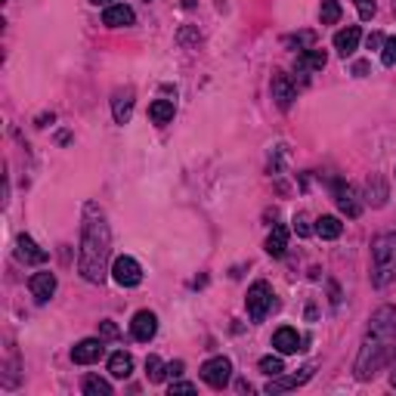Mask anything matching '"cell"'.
<instances>
[{
    "label": "cell",
    "mask_w": 396,
    "mask_h": 396,
    "mask_svg": "<svg viewBox=\"0 0 396 396\" xmlns=\"http://www.w3.org/2000/svg\"><path fill=\"white\" fill-rule=\"evenodd\" d=\"M229 378H232V362L226 360V356H214V360H207L202 365V381L207 387L223 390L226 384H229Z\"/></svg>",
    "instance_id": "cell-5"
},
{
    "label": "cell",
    "mask_w": 396,
    "mask_h": 396,
    "mask_svg": "<svg viewBox=\"0 0 396 396\" xmlns=\"http://www.w3.org/2000/svg\"><path fill=\"white\" fill-rule=\"evenodd\" d=\"M244 307H248V316L254 319V322H263L269 310L276 307V294H272L269 282H263V279L254 282V285L248 288V297H244Z\"/></svg>",
    "instance_id": "cell-4"
},
{
    "label": "cell",
    "mask_w": 396,
    "mask_h": 396,
    "mask_svg": "<svg viewBox=\"0 0 396 396\" xmlns=\"http://www.w3.org/2000/svg\"><path fill=\"white\" fill-rule=\"evenodd\" d=\"M360 37H362L360 25L344 28V31H337V34H335V50L347 59V56H353V53H356V46H360Z\"/></svg>",
    "instance_id": "cell-17"
},
{
    "label": "cell",
    "mask_w": 396,
    "mask_h": 396,
    "mask_svg": "<svg viewBox=\"0 0 396 396\" xmlns=\"http://www.w3.org/2000/svg\"><path fill=\"white\" fill-rule=\"evenodd\" d=\"M112 115H115L118 124H127L130 115H134V90L124 87V90H115L112 96Z\"/></svg>",
    "instance_id": "cell-15"
},
{
    "label": "cell",
    "mask_w": 396,
    "mask_h": 396,
    "mask_svg": "<svg viewBox=\"0 0 396 396\" xmlns=\"http://www.w3.org/2000/svg\"><path fill=\"white\" fill-rule=\"evenodd\" d=\"M288 248V229L285 226H276V229L269 232V239H267V254L269 257H282Z\"/></svg>",
    "instance_id": "cell-22"
},
{
    "label": "cell",
    "mask_w": 396,
    "mask_h": 396,
    "mask_svg": "<svg viewBox=\"0 0 396 396\" xmlns=\"http://www.w3.org/2000/svg\"><path fill=\"white\" fill-rule=\"evenodd\" d=\"M134 9H130L127 4H112L106 6V13H102V25H109V28H127V25H134Z\"/></svg>",
    "instance_id": "cell-16"
},
{
    "label": "cell",
    "mask_w": 396,
    "mask_h": 396,
    "mask_svg": "<svg viewBox=\"0 0 396 396\" xmlns=\"http://www.w3.org/2000/svg\"><path fill=\"white\" fill-rule=\"evenodd\" d=\"M158 332V316L149 313V310H139V313L134 316V322H130V335L137 337L139 344H149Z\"/></svg>",
    "instance_id": "cell-10"
},
{
    "label": "cell",
    "mask_w": 396,
    "mask_h": 396,
    "mask_svg": "<svg viewBox=\"0 0 396 396\" xmlns=\"http://www.w3.org/2000/svg\"><path fill=\"white\" fill-rule=\"evenodd\" d=\"M304 337L297 335V328H291V325H282L276 335H272V347L282 353V356H291V353H297V350H304Z\"/></svg>",
    "instance_id": "cell-12"
},
{
    "label": "cell",
    "mask_w": 396,
    "mask_h": 396,
    "mask_svg": "<svg viewBox=\"0 0 396 396\" xmlns=\"http://www.w3.org/2000/svg\"><path fill=\"white\" fill-rule=\"evenodd\" d=\"M282 44H285V46H297V50L304 53V50H313V46H316V34H313V31L288 34V37H282Z\"/></svg>",
    "instance_id": "cell-24"
},
{
    "label": "cell",
    "mask_w": 396,
    "mask_h": 396,
    "mask_svg": "<svg viewBox=\"0 0 396 396\" xmlns=\"http://www.w3.org/2000/svg\"><path fill=\"white\" fill-rule=\"evenodd\" d=\"M390 384H393V390H396V372L390 375Z\"/></svg>",
    "instance_id": "cell-37"
},
{
    "label": "cell",
    "mask_w": 396,
    "mask_h": 396,
    "mask_svg": "<svg viewBox=\"0 0 396 396\" xmlns=\"http://www.w3.org/2000/svg\"><path fill=\"white\" fill-rule=\"evenodd\" d=\"M356 4V9H360V19H375V13H378V6H375V0H353Z\"/></svg>",
    "instance_id": "cell-29"
},
{
    "label": "cell",
    "mask_w": 396,
    "mask_h": 396,
    "mask_svg": "<svg viewBox=\"0 0 396 396\" xmlns=\"http://www.w3.org/2000/svg\"><path fill=\"white\" fill-rule=\"evenodd\" d=\"M171 393H195V384H189V381H174L171 384Z\"/></svg>",
    "instance_id": "cell-32"
},
{
    "label": "cell",
    "mask_w": 396,
    "mask_h": 396,
    "mask_svg": "<svg viewBox=\"0 0 396 396\" xmlns=\"http://www.w3.org/2000/svg\"><path fill=\"white\" fill-rule=\"evenodd\" d=\"M337 19H341V4H337V0H322V6H319V22L335 25Z\"/></svg>",
    "instance_id": "cell-25"
},
{
    "label": "cell",
    "mask_w": 396,
    "mask_h": 396,
    "mask_svg": "<svg viewBox=\"0 0 396 396\" xmlns=\"http://www.w3.org/2000/svg\"><path fill=\"white\" fill-rule=\"evenodd\" d=\"M396 279V232H384L372 242V285L384 288Z\"/></svg>",
    "instance_id": "cell-3"
},
{
    "label": "cell",
    "mask_w": 396,
    "mask_h": 396,
    "mask_svg": "<svg viewBox=\"0 0 396 396\" xmlns=\"http://www.w3.org/2000/svg\"><path fill=\"white\" fill-rule=\"evenodd\" d=\"M146 375H149V381H152V384H162L167 378V365L158 360V356H149V360H146Z\"/></svg>",
    "instance_id": "cell-26"
},
{
    "label": "cell",
    "mask_w": 396,
    "mask_h": 396,
    "mask_svg": "<svg viewBox=\"0 0 396 396\" xmlns=\"http://www.w3.org/2000/svg\"><path fill=\"white\" fill-rule=\"evenodd\" d=\"M269 90H272V99H276V106H279L282 112H288L291 106H294V99H297V84L291 81L285 71H276V74H272Z\"/></svg>",
    "instance_id": "cell-7"
},
{
    "label": "cell",
    "mask_w": 396,
    "mask_h": 396,
    "mask_svg": "<svg viewBox=\"0 0 396 396\" xmlns=\"http://www.w3.org/2000/svg\"><path fill=\"white\" fill-rule=\"evenodd\" d=\"M396 356V307L384 304L372 313L369 319V332L362 337L360 356H356V378L369 381L375 378L384 365H390V360Z\"/></svg>",
    "instance_id": "cell-1"
},
{
    "label": "cell",
    "mask_w": 396,
    "mask_h": 396,
    "mask_svg": "<svg viewBox=\"0 0 396 396\" xmlns=\"http://www.w3.org/2000/svg\"><path fill=\"white\" fill-rule=\"evenodd\" d=\"M365 44H369V50H381V46H384V37H381L378 31H375V34L365 37Z\"/></svg>",
    "instance_id": "cell-33"
},
{
    "label": "cell",
    "mask_w": 396,
    "mask_h": 396,
    "mask_svg": "<svg viewBox=\"0 0 396 396\" xmlns=\"http://www.w3.org/2000/svg\"><path fill=\"white\" fill-rule=\"evenodd\" d=\"M335 202L337 207L350 217V220H356V217L362 214V202H360V195H356V189L350 183H344V180H335Z\"/></svg>",
    "instance_id": "cell-9"
},
{
    "label": "cell",
    "mask_w": 396,
    "mask_h": 396,
    "mask_svg": "<svg viewBox=\"0 0 396 396\" xmlns=\"http://www.w3.org/2000/svg\"><path fill=\"white\" fill-rule=\"evenodd\" d=\"M294 232L297 235H310V232H313V229H310V223H307V214H297L294 217Z\"/></svg>",
    "instance_id": "cell-31"
},
{
    "label": "cell",
    "mask_w": 396,
    "mask_h": 396,
    "mask_svg": "<svg viewBox=\"0 0 396 396\" xmlns=\"http://www.w3.org/2000/svg\"><path fill=\"white\" fill-rule=\"evenodd\" d=\"M325 62H328V56H325V50H304L297 56V62H294V69L300 71V74H307V71H322L325 69Z\"/></svg>",
    "instance_id": "cell-18"
},
{
    "label": "cell",
    "mask_w": 396,
    "mask_h": 396,
    "mask_svg": "<svg viewBox=\"0 0 396 396\" xmlns=\"http://www.w3.org/2000/svg\"><path fill=\"white\" fill-rule=\"evenodd\" d=\"M84 393L87 396H112V384L106 378H99V375H87V378H84Z\"/></svg>",
    "instance_id": "cell-23"
},
{
    "label": "cell",
    "mask_w": 396,
    "mask_h": 396,
    "mask_svg": "<svg viewBox=\"0 0 396 396\" xmlns=\"http://www.w3.org/2000/svg\"><path fill=\"white\" fill-rule=\"evenodd\" d=\"M353 74H356V78H365V74H369V62H356L353 65Z\"/></svg>",
    "instance_id": "cell-34"
},
{
    "label": "cell",
    "mask_w": 396,
    "mask_h": 396,
    "mask_svg": "<svg viewBox=\"0 0 396 396\" xmlns=\"http://www.w3.org/2000/svg\"><path fill=\"white\" fill-rule=\"evenodd\" d=\"M310 378H313V365H307V369H300L297 375H288V378H272L269 384H267V393H285V390H294V387H300V384H307Z\"/></svg>",
    "instance_id": "cell-14"
},
{
    "label": "cell",
    "mask_w": 396,
    "mask_h": 396,
    "mask_svg": "<svg viewBox=\"0 0 396 396\" xmlns=\"http://www.w3.org/2000/svg\"><path fill=\"white\" fill-rule=\"evenodd\" d=\"M112 279H115L121 288H137L139 282H143V267H139L134 257L121 254V257H115V263H112Z\"/></svg>",
    "instance_id": "cell-6"
},
{
    "label": "cell",
    "mask_w": 396,
    "mask_h": 396,
    "mask_svg": "<svg viewBox=\"0 0 396 396\" xmlns=\"http://www.w3.org/2000/svg\"><path fill=\"white\" fill-rule=\"evenodd\" d=\"M260 372H263V375H269V378H279V375L285 372L282 353H279V356H263V360H260Z\"/></svg>",
    "instance_id": "cell-27"
},
{
    "label": "cell",
    "mask_w": 396,
    "mask_h": 396,
    "mask_svg": "<svg viewBox=\"0 0 396 396\" xmlns=\"http://www.w3.org/2000/svg\"><path fill=\"white\" fill-rule=\"evenodd\" d=\"M180 372H183V362H171V365H167V375H174V378H177Z\"/></svg>",
    "instance_id": "cell-35"
},
{
    "label": "cell",
    "mask_w": 396,
    "mask_h": 396,
    "mask_svg": "<svg viewBox=\"0 0 396 396\" xmlns=\"http://www.w3.org/2000/svg\"><path fill=\"white\" fill-rule=\"evenodd\" d=\"M90 4H93V6H112L115 0H90Z\"/></svg>",
    "instance_id": "cell-36"
},
{
    "label": "cell",
    "mask_w": 396,
    "mask_h": 396,
    "mask_svg": "<svg viewBox=\"0 0 396 396\" xmlns=\"http://www.w3.org/2000/svg\"><path fill=\"white\" fill-rule=\"evenodd\" d=\"M102 353H106V344H102V337H84L71 347V362L74 365H93L102 360Z\"/></svg>",
    "instance_id": "cell-8"
},
{
    "label": "cell",
    "mask_w": 396,
    "mask_h": 396,
    "mask_svg": "<svg viewBox=\"0 0 396 396\" xmlns=\"http://www.w3.org/2000/svg\"><path fill=\"white\" fill-rule=\"evenodd\" d=\"M341 232H344V223L337 220V217H332V214H325V217H319V220H316V235H319V239L332 242Z\"/></svg>",
    "instance_id": "cell-20"
},
{
    "label": "cell",
    "mask_w": 396,
    "mask_h": 396,
    "mask_svg": "<svg viewBox=\"0 0 396 396\" xmlns=\"http://www.w3.org/2000/svg\"><path fill=\"white\" fill-rule=\"evenodd\" d=\"M99 335H102V337H109V341H115V337H118L121 332H118V325H115V322L102 319V322H99Z\"/></svg>",
    "instance_id": "cell-30"
},
{
    "label": "cell",
    "mask_w": 396,
    "mask_h": 396,
    "mask_svg": "<svg viewBox=\"0 0 396 396\" xmlns=\"http://www.w3.org/2000/svg\"><path fill=\"white\" fill-rule=\"evenodd\" d=\"M112 257V232L102 211L96 204H87L84 211V229H81V251H78V272L90 285H102L109 272Z\"/></svg>",
    "instance_id": "cell-2"
},
{
    "label": "cell",
    "mask_w": 396,
    "mask_h": 396,
    "mask_svg": "<svg viewBox=\"0 0 396 396\" xmlns=\"http://www.w3.org/2000/svg\"><path fill=\"white\" fill-rule=\"evenodd\" d=\"M28 288H31V297L37 304H46V300L56 294V276L53 272H34V276L28 279Z\"/></svg>",
    "instance_id": "cell-13"
},
{
    "label": "cell",
    "mask_w": 396,
    "mask_h": 396,
    "mask_svg": "<svg viewBox=\"0 0 396 396\" xmlns=\"http://www.w3.org/2000/svg\"><path fill=\"white\" fill-rule=\"evenodd\" d=\"M381 62L387 65V69H393V65H396V37H387V41H384V46H381Z\"/></svg>",
    "instance_id": "cell-28"
},
{
    "label": "cell",
    "mask_w": 396,
    "mask_h": 396,
    "mask_svg": "<svg viewBox=\"0 0 396 396\" xmlns=\"http://www.w3.org/2000/svg\"><path fill=\"white\" fill-rule=\"evenodd\" d=\"M16 257H19V263L37 267V263H46V257H50V254H46L44 248H37L31 235H19V239H16Z\"/></svg>",
    "instance_id": "cell-11"
},
{
    "label": "cell",
    "mask_w": 396,
    "mask_h": 396,
    "mask_svg": "<svg viewBox=\"0 0 396 396\" xmlns=\"http://www.w3.org/2000/svg\"><path fill=\"white\" fill-rule=\"evenodd\" d=\"M109 372H112V378H130V372H134V356L124 353V350H118V353H112L109 356Z\"/></svg>",
    "instance_id": "cell-19"
},
{
    "label": "cell",
    "mask_w": 396,
    "mask_h": 396,
    "mask_svg": "<svg viewBox=\"0 0 396 396\" xmlns=\"http://www.w3.org/2000/svg\"><path fill=\"white\" fill-rule=\"evenodd\" d=\"M149 118H152L158 127L171 124V121H174V102L171 99H155L152 106H149Z\"/></svg>",
    "instance_id": "cell-21"
}]
</instances>
